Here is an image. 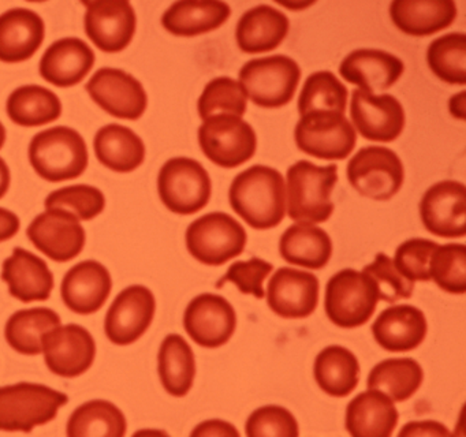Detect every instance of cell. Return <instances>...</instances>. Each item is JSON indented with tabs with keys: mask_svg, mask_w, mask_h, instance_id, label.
<instances>
[{
	"mask_svg": "<svg viewBox=\"0 0 466 437\" xmlns=\"http://www.w3.org/2000/svg\"><path fill=\"white\" fill-rule=\"evenodd\" d=\"M228 199L234 212L252 229H274L286 215L285 179L271 167H250L234 178Z\"/></svg>",
	"mask_w": 466,
	"mask_h": 437,
	"instance_id": "6da1fadb",
	"label": "cell"
},
{
	"mask_svg": "<svg viewBox=\"0 0 466 437\" xmlns=\"http://www.w3.org/2000/svg\"><path fill=\"white\" fill-rule=\"evenodd\" d=\"M288 215L299 223H324L334 212L331 193L338 182V166L320 167L299 160L288 169Z\"/></svg>",
	"mask_w": 466,
	"mask_h": 437,
	"instance_id": "7a4b0ae2",
	"label": "cell"
},
{
	"mask_svg": "<svg viewBox=\"0 0 466 437\" xmlns=\"http://www.w3.org/2000/svg\"><path fill=\"white\" fill-rule=\"evenodd\" d=\"M29 160L39 177L48 182L76 179L88 167V147L75 128L56 126L40 131L29 145Z\"/></svg>",
	"mask_w": 466,
	"mask_h": 437,
	"instance_id": "3957f363",
	"label": "cell"
},
{
	"mask_svg": "<svg viewBox=\"0 0 466 437\" xmlns=\"http://www.w3.org/2000/svg\"><path fill=\"white\" fill-rule=\"evenodd\" d=\"M67 401V395L47 385L18 382L0 387V431L28 433L51 422Z\"/></svg>",
	"mask_w": 466,
	"mask_h": 437,
	"instance_id": "277c9868",
	"label": "cell"
},
{
	"mask_svg": "<svg viewBox=\"0 0 466 437\" xmlns=\"http://www.w3.org/2000/svg\"><path fill=\"white\" fill-rule=\"evenodd\" d=\"M301 79L299 63L285 55L258 57L239 70L248 97L263 108H279L293 100Z\"/></svg>",
	"mask_w": 466,
	"mask_h": 437,
	"instance_id": "5b68a950",
	"label": "cell"
},
{
	"mask_svg": "<svg viewBox=\"0 0 466 437\" xmlns=\"http://www.w3.org/2000/svg\"><path fill=\"white\" fill-rule=\"evenodd\" d=\"M378 302V287L365 272L348 268L327 283L324 309L329 321L338 327H361L373 316Z\"/></svg>",
	"mask_w": 466,
	"mask_h": 437,
	"instance_id": "8992f818",
	"label": "cell"
},
{
	"mask_svg": "<svg viewBox=\"0 0 466 437\" xmlns=\"http://www.w3.org/2000/svg\"><path fill=\"white\" fill-rule=\"evenodd\" d=\"M244 227L233 216L212 212L193 221L187 229V248L198 261L219 267L236 259L247 246Z\"/></svg>",
	"mask_w": 466,
	"mask_h": 437,
	"instance_id": "52a82bcc",
	"label": "cell"
},
{
	"mask_svg": "<svg viewBox=\"0 0 466 437\" xmlns=\"http://www.w3.org/2000/svg\"><path fill=\"white\" fill-rule=\"evenodd\" d=\"M157 191L168 210L177 215H193L207 207L211 198V178L200 161L170 158L160 169Z\"/></svg>",
	"mask_w": 466,
	"mask_h": 437,
	"instance_id": "ba28073f",
	"label": "cell"
},
{
	"mask_svg": "<svg viewBox=\"0 0 466 437\" xmlns=\"http://www.w3.org/2000/svg\"><path fill=\"white\" fill-rule=\"evenodd\" d=\"M299 150L321 160H343L354 150L357 131L345 115L316 111L302 115L294 130Z\"/></svg>",
	"mask_w": 466,
	"mask_h": 437,
	"instance_id": "9c48e42d",
	"label": "cell"
},
{
	"mask_svg": "<svg viewBox=\"0 0 466 437\" xmlns=\"http://www.w3.org/2000/svg\"><path fill=\"white\" fill-rule=\"evenodd\" d=\"M204 155L223 168H236L255 156L258 137L249 123L236 115H217L198 128Z\"/></svg>",
	"mask_w": 466,
	"mask_h": 437,
	"instance_id": "30bf717a",
	"label": "cell"
},
{
	"mask_svg": "<svg viewBox=\"0 0 466 437\" xmlns=\"http://www.w3.org/2000/svg\"><path fill=\"white\" fill-rule=\"evenodd\" d=\"M348 179L361 196L376 201H387L402 188L405 169L394 150L384 147H365L349 161Z\"/></svg>",
	"mask_w": 466,
	"mask_h": 437,
	"instance_id": "8fae6325",
	"label": "cell"
},
{
	"mask_svg": "<svg viewBox=\"0 0 466 437\" xmlns=\"http://www.w3.org/2000/svg\"><path fill=\"white\" fill-rule=\"evenodd\" d=\"M86 87L97 106L118 119H140L148 106L143 84L119 68H100Z\"/></svg>",
	"mask_w": 466,
	"mask_h": 437,
	"instance_id": "7c38bea8",
	"label": "cell"
},
{
	"mask_svg": "<svg viewBox=\"0 0 466 437\" xmlns=\"http://www.w3.org/2000/svg\"><path fill=\"white\" fill-rule=\"evenodd\" d=\"M157 300L151 290L136 284L119 292L108 309L105 330L116 346H129L141 338L154 321Z\"/></svg>",
	"mask_w": 466,
	"mask_h": 437,
	"instance_id": "4fadbf2b",
	"label": "cell"
},
{
	"mask_svg": "<svg viewBox=\"0 0 466 437\" xmlns=\"http://www.w3.org/2000/svg\"><path fill=\"white\" fill-rule=\"evenodd\" d=\"M43 352L53 373L73 379L91 368L96 357V343L89 330L81 325H59L46 333Z\"/></svg>",
	"mask_w": 466,
	"mask_h": 437,
	"instance_id": "5bb4252c",
	"label": "cell"
},
{
	"mask_svg": "<svg viewBox=\"0 0 466 437\" xmlns=\"http://www.w3.org/2000/svg\"><path fill=\"white\" fill-rule=\"evenodd\" d=\"M86 7V32L92 43L103 52L124 51L137 26L135 8L127 0H99L84 3Z\"/></svg>",
	"mask_w": 466,
	"mask_h": 437,
	"instance_id": "9a60e30c",
	"label": "cell"
},
{
	"mask_svg": "<svg viewBox=\"0 0 466 437\" xmlns=\"http://www.w3.org/2000/svg\"><path fill=\"white\" fill-rule=\"evenodd\" d=\"M422 224L441 238L466 234V188L458 180H441L431 186L420 202Z\"/></svg>",
	"mask_w": 466,
	"mask_h": 437,
	"instance_id": "2e32d148",
	"label": "cell"
},
{
	"mask_svg": "<svg viewBox=\"0 0 466 437\" xmlns=\"http://www.w3.org/2000/svg\"><path fill=\"white\" fill-rule=\"evenodd\" d=\"M26 234L42 253L56 262L75 259L86 246V229L75 215L64 209L40 213Z\"/></svg>",
	"mask_w": 466,
	"mask_h": 437,
	"instance_id": "e0dca14e",
	"label": "cell"
},
{
	"mask_svg": "<svg viewBox=\"0 0 466 437\" xmlns=\"http://www.w3.org/2000/svg\"><path fill=\"white\" fill-rule=\"evenodd\" d=\"M350 117L364 138L375 142L395 141L405 127L402 104L391 95H372L356 89L351 93Z\"/></svg>",
	"mask_w": 466,
	"mask_h": 437,
	"instance_id": "ac0fdd59",
	"label": "cell"
},
{
	"mask_svg": "<svg viewBox=\"0 0 466 437\" xmlns=\"http://www.w3.org/2000/svg\"><path fill=\"white\" fill-rule=\"evenodd\" d=\"M187 335L201 347L217 349L236 332L237 313L226 298L217 294L198 295L184 314Z\"/></svg>",
	"mask_w": 466,
	"mask_h": 437,
	"instance_id": "d6986e66",
	"label": "cell"
},
{
	"mask_svg": "<svg viewBox=\"0 0 466 437\" xmlns=\"http://www.w3.org/2000/svg\"><path fill=\"white\" fill-rule=\"evenodd\" d=\"M319 279L294 268L283 267L269 279L267 303L283 319H305L319 303Z\"/></svg>",
	"mask_w": 466,
	"mask_h": 437,
	"instance_id": "ffe728a7",
	"label": "cell"
},
{
	"mask_svg": "<svg viewBox=\"0 0 466 437\" xmlns=\"http://www.w3.org/2000/svg\"><path fill=\"white\" fill-rule=\"evenodd\" d=\"M113 290V279L105 265L88 259L78 262L65 275L61 294L65 305L77 314H94L105 305Z\"/></svg>",
	"mask_w": 466,
	"mask_h": 437,
	"instance_id": "44dd1931",
	"label": "cell"
},
{
	"mask_svg": "<svg viewBox=\"0 0 466 437\" xmlns=\"http://www.w3.org/2000/svg\"><path fill=\"white\" fill-rule=\"evenodd\" d=\"M405 65L400 57L381 49L361 48L350 52L339 66V74L360 90L379 92L391 87L402 76Z\"/></svg>",
	"mask_w": 466,
	"mask_h": 437,
	"instance_id": "7402d4cb",
	"label": "cell"
},
{
	"mask_svg": "<svg viewBox=\"0 0 466 437\" xmlns=\"http://www.w3.org/2000/svg\"><path fill=\"white\" fill-rule=\"evenodd\" d=\"M42 16L29 8H13L0 15V60L20 63L31 59L45 41Z\"/></svg>",
	"mask_w": 466,
	"mask_h": 437,
	"instance_id": "603a6c76",
	"label": "cell"
},
{
	"mask_svg": "<svg viewBox=\"0 0 466 437\" xmlns=\"http://www.w3.org/2000/svg\"><path fill=\"white\" fill-rule=\"evenodd\" d=\"M2 279L10 294L24 303L47 300L54 289V275L47 262L23 248H15L5 259Z\"/></svg>",
	"mask_w": 466,
	"mask_h": 437,
	"instance_id": "cb8c5ba5",
	"label": "cell"
},
{
	"mask_svg": "<svg viewBox=\"0 0 466 437\" xmlns=\"http://www.w3.org/2000/svg\"><path fill=\"white\" fill-rule=\"evenodd\" d=\"M95 65V52L77 37L61 38L48 46L40 60V74L58 87H70L83 81Z\"/></svg>",
	"mask_w": 466,
	"mask_h": 437,
	"instance_id": "d4e9b609",
	"label": "cell"
},
{
	"mask_svg": "<svg viewBox=\"0 0 466 437\" xmlns=\"http://www.w3.org/2000/svg\"><path fill=\"white\" fill-rule=\"evenodd\" d=\"M427 330L424 313L411 305L390 306L372 325L373 338L379 346L391 352L417 349L424 341Z\"/></svg>",
	"mask_w": 466,
	"mask_h": 437,
	"instance_id": "484cf974",
	"label": "cell"
},
{
	"mask_svg": "<svg viewBox=\"0 0 466 437\" xmlns=\"http://www.w3.org/2000/svg\"><path fill=\"white\" fill-rule=\"evenodd\" d=\"M398 420L394 401L378 390L359 393L346 409V429L353 437H390Z\"/></svg>",
	"mask_w": 466,
	"mask_h": 437,
	"instance_id": "4316f807",
	"label": "cell"
},
{
	"mask_svg": "<svg viewBox=\"0 0 466 437\" xmlns=\"http://www.w3.org/2000/svg\"><path fill=\"white\" fill-rule=\"evenodd\" d=\"M290 22L282 11L268 5L250 8L239 18L237 44L247 54L274 51L285 40Z\"/></svg>",
	"mask_w": 466,
	"mask_h": 437,
	"instance_id": "83f0119b",
	"label": "cell"
},
{
	"mask_svg": "<svg viewBox=\"0 0 466 437\" xmlns=\"http://www.w3.org/2000/svg\"><path fill=\"white\" fill-rule=\"evenodd\" d=\"M390 16L400 32L421 37L449 27L457 18V5L452 0H394Z\"/></svg>",
	"mask_w": 466,
	"mask_h": 437,
	"instance_id": "f1b7e54d",
	"label": "cell"
},
{
	"mask_svg": "<svg viewBox=\"0 0 466 437\" xmlns=\"http://www.w3.org/2000/svg\"><path fill=\"white\" fill-rule=\"evenodd\" d=\"M231 15L228 3L218 0H184L167 8L162 25L167 32L182 37H195L222 26Z\"/></svg>",
	"mask_w": 466,
	"mask_h": 437,
	"instance_id": "f546056e",
	"label": "cell"
},
{
	"mask_svg": "<svg viewBox=\"0 0 466 437\" xmlns=\"http://www.w3.org/2000/svg\"><path fill=\"white\" fill-rule=\"evenodd\" d=\"M97 160L116 172H132L137 169L146 158V145L143 139L127 126H105L97 131L94 141Z\"/></svg>",
	"mask_w": 466,
	"mask_h": 437,
	"instance_id": "4dcf8cb0",
	"label": "cell"
},
{
	"mask_svg": "<svg viewBox=\"0 0 466 437\" xmlns=\"http://www.w3.org/2000/svg\"><path fill=\"white\" fill-rule=\"evenodd\" d=\"M279 253L285 261L309 269H321L332 256L329 235L315 224L297 223L283 232Z\"/></svg>",
	"mask_w": 466,
	"mask_h": 437,
	"instance_id": "1f68e13d",
	"label": "cell"
},
{
	"mask_svg": "<svg viewBox=\"0 0 466 437\" xmlns=\"http://www.w3.org/2000/svg\"><path fill=\"white\" fill-rule=\"evenodd\" d=\"M313 374L324 393L335 398H345L359 385V360L345 347L329 346L316 357Z\"/></svg>",
	"mask_w": 466,
	"mask_h": 437,
	"instance_id": "d6a6232c",
	"label": "cell"
},
{
	"mask_svg": "<svg viewBox=\"0 0 466 437\" xmlns=\"http://www.w3.org/2000/svg\"><path fill=\"white\" fill-rule=\"evenodd\" d=\"M157 371L163 388L181 398L192 390L196 377L195 352L178 333L166 336L157 355Z\"/></svg>",
	"mask_w": 466,
	"mask_h": 437,
	"instance_id": "836d02e7",
	"label": "cell"
},
{
	"mask_svg": "<svg viewBox=\"0 0 466 437\" xmlns=\"http://www.w3.org/2000/svg\"><path fill=\"white\" fill-rule=\"evenodd\" d=\"M59 325L61 317L53 309H24L7 320L5 336L10 347L20 354L39 355L46 333Z\"/></svg>",
	"mask_w": 466,
	"mask_h": 437,
	"instance_id": "e575fe53",
	"label": "cell"
},
{
	"mask_svg": "<svg viewBox=\"0 0 466 437\" xmlns=\"http://www.w3.org/2000/svg\"><path fill=\"white\" fill-rule=\"evenodd\" d=\"M7 115L24 127L54 122L62 115V103L53 90L40 85L17 87L7 98Z\"/></svg>",
	"mask_w": 466,
	"mask_h": 437,
	"instance_id": "d590c367",
	"label": "cell"
},
{
	"mask_svg": "<svg viewBox=\"0 0 466 437\" xmlns=\"http://www.w3.org/2000/svg\"><path fill=\"white\" fill-rule=\"evenodd\" d=\"M424 371L411 358L384 360L370 371L367 387L386 393L392 401H405L421 387Z\"/></svg>",
	"mask_w": 466,
	"mask_h": 437,
	"instance_id": "8d00e7d4",
	"label": "cell"
},
{
	"mask_svg": "<svg viewBox=\"0 0 466 437\" xmlns=\"http://www.w3.org/2000/svg\"><path fill=\"white\" fill-rule=\"evenodd\" d=\"M127 429V418L116 404L95 399L75 410L66 432L70 437H122Z\"/></svg>",
	"mask_w": 466,
	"mask_h": 437,
	"instance_id": "74e56055",
	"label": "cell"
},
{
	"mask_svg": "<svg viewBox=\"0 0 466 437\" xmlns=\"http://www.w3.org/2000/svg\"><path fill=\"white\" fill-rule=\"evenodd\" d=\"M427 62L431 71L451 85L466 84V35L449 33L428 46Z\"/></svg>",
	"mask_w": 466,
	"mask_h": 437,
	"instance_id": "f35d334b",
	"label": "cell"
},
{
	"mask_svg": "<svg viewBox=\"0 0 466 437\" xmlns=\"http://www.w3.org/2000/svg\"><path fill=\"white\" fill-rule=\"evenodd\" d=\"M348 95V87L331 71H318L310 74L299 95V115L302 117L316 111L345 114Z\"/></svg>",
	"mask_w": 466,
	"mask_h": 437,
	"instance_id": "ab89813d",
	"label": "cell"
},
{
	"mask_svg": "<svg viewBox=\"0 0 466 437\" xmlns=\"http://www.w3.org/2000/svg\"><path fill=\"white\" fill-rule=\"evenodd\" d=\"M248 96L236 79L218 76L204 87L198 98V115L201 119L217 115H236L242 117L247 112Z\"/></svg>",
	"mask_w": 466,
	"mask_h": 437,
	"instance_id": "60d3db41",
	"label": "cell"
},
{
	"mask_svg": "<svg viewBox=\"0 0 466 437\" xmlns=\"http://www.w3.org/2000/svg\"><path fill=\"white\" fill-rule=\"evenodd\" d=\"M431 280L450 294L466 292V246L462 243L439 245L428 265Z\"/></svg>",
	"mask_w": 466,
	"mask_h": 437,
	"instance_id": "b9f144b4",
	"label": "cell"
},
{
	"mask_svg": "<svg viewBox=\"0 0 466 437\" xmlns=\"http://www.w3.org/2000/svg\"><path fill=\"white\" fill-rule=\"evenodd\" d=\"M106 207L105 194L94 186L73 185L53 191L46 199L47 209H64L78 220H92Z\"/></svg>",
	"mask_w": 466,
	"mask_h": 437,
	"instance_id": "7bdbcfd3",
	"label": "cell"
},
{
	"mask_svg": "<svg viewBox=\"0 0 466 437\" xmlns=\"http://www.w3.org/2000/svg\"><path fill=\"white\" fill-rule=\"evenodd\" d=\"M362 272L370 275L378 287L379 300L394 303L408 300L414 291V281L406 279L395 268L394 261L384 253H379L372 264L367 265Z\"/></svg>",
	"mask_w": 466,
	"mask_h": 437,
	"instance_id": "ee69618b",
	"label": "cell"
},
{
	"mask_svg": "<svg viewBox=\"0 0 466 437\" xmlns=\"http://www.w3.org/2000/svg\"><path fill=\"white\" fill-rule=\"evenodd\" d=\"M245 433L249 437H297L299 429L296 417L285 407L264 406L249 415Z\"/></svg>",
	"mask_w": 466,
	"mask_h": 437,
	"instance_id": "f6af8a7d",
	"label": "cell"
},
{
	"mask_svg": "<svg viewBox=\"0 0 466 437\" xmlns=\"http://www.w3.org/2000/svg\"><path fill=\"white\" fill-rule=\"evenodd\" d=\"M438 243L422 238H414V239L406 240L402 245L398 246L395 251L394 261L395 268L411 281H430V265L431 256H432Z\"/></svg>",
	"mask_w": 466,
	"mask_h": 437,
	"instance_id": "bcb514c9",
	"label": "cell"
},
{
	"mask_svg": "<svg viewBox=\"0 0 466 437\" xmlns=\"http://www.w3.org/2000/svg\"><path fill=\"white\" fill-rule=\"evenodd\" d=\"M274 270V265L264 259L252 257L249 261H237L230 265L228 273L218 281V289L222 287L225 281H231L238 287L242 294H250L253 297L264 298V280Z\"/></svg>",
	"mask_w": 466,
	"mask_h": 437,
	"instance_id": "7dc6e473",
	"label": "cell"
},
{
	"mask_svg": "<svg viewBox=\"0 0 466 437\" xmlns=\"http://www.w3.org/2000/svg\"><path fill=\"white\" fill-rule=\"evenodd\" d=\"M400 437H444L451 436V432L438 421H413L406 423L402 431L398 433Z\"/></svg>",
	"mask_w": 466,
	"mask_h": 437,
	"instance_id": "c3c4849f",
	"label": "cell"
},
{
	"mask_svg": "<svg viewBox=\"0 0 466 437\" xmlns=\"http://www.w3.org/2000/svg\"><path fill=\"white\" fill-rule=\"evenodd\" d=\"M192 436L200 437H217V436H230L239 437V432L231 425L230 422H226L222 420H209L204 421L200 425L196 426L195 431L192 432Z\"/></svg>",
	"mask_w": 466,
	"mask_h": 437,
	"instance_id": "681fc988",
	"label": "cell"
},
{
	"mask_svg": "<svg viewBox=\"0 0 466 437\" xmlns=\"http://www.w3.org/2000/svg\"><path fill=\"white\" fill-rule=\"evenodd\" d=\"M20 218L12 210L0 208V242L10 239L20 229Z\"/></svg>",
	"mask_w": 466,
	"mask_h": 437,
	"instance_id": "f907efd6",
	"label": "cell"
},
{
	"mask_svg": "<svg viewBox=\"0 0 466 437\" xmlns=\"http://www.w3.org/2000/svg\"><path fill=\"white\" fill-rule=\"evenodd\" d=\"M450 112L452 117H458V119L465 120V90L457 93L450 98Z\"/></svg>",
	"mask_w": 466,
	"mask_h": 437,
	"instance_id": "816d5d0a",
	"label": "cell"
},
{
	"mask_svg": "<svg viewBox=\"0 0 466 437\" xmlns=\"http://www.w3.org/2000/svg\"><path fill=\"white\" fill-rule=\"evenodd\" d=\"M10 182H12V175L6 161L0 158V198L9 191Z\"/></svg>",
	"mask_w": 466,
	"mask_h": 437,
	"instance_id": "f5cc1de1",
	"label": "cell"
},
{
	"mask_svg": "<svg viewBox=\"0 0 466 437\" xmlns=\"http://www.w3.org/2000/svg\"><path fill=\"white\" fill-rule=\"evenodd\" d=\"M278 5H283V7L290 8V10H304V8L310 7L313 5L310 3H279Z\"/></svg>",
	"mask_w": 466,
	"mask_h": 437,
	"instance_id": "db71d44e",
	"label": "cell"
},
{
	"mask_svg": "<svg viewBox=\"0 0 466 437\" xmlns=\"http://www.w3.org/2000/svg\"><path fill=\"white\" fill-rule=\"evenodd\" d=\"M5 141H6V128H5L4 123L0 122V149L4 147Z\"/></svg>",
	"mask_w": 466,
	"mask_h": 437,
	"instance_id": "11a10c76",
	"label": "cell"
}]
</instances>
